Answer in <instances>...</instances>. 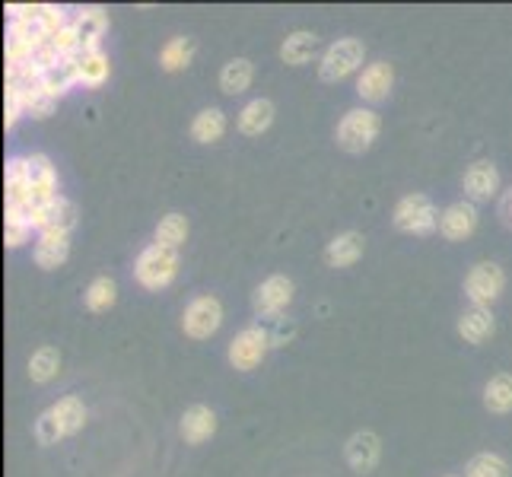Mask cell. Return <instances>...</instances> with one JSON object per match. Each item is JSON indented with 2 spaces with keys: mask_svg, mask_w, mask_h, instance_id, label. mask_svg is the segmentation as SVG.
Returning <instances> with one entry per match:
<instances>
[{
  "mask_svg": "<svg viewBox=\"0 0 512 477\" xmlns=\"http://www.w3.org/2000/svg\"><path fill=\"white\" fill-rule=\"evenodd\" d=\"M86 423V404L77 395H64L58 404H51L45 414L35 420V439L42 446H55L67 436H77Z\"/></svg>",
  "mask_w": 512,
  "mask_h": 477,
  "instance_id": "1",
  "label": "cell"
},
{
  "mask_svg": "<svg viewBox=\"0 0 512 477\" xmlns=\"http://www.w3.org/2000/svg\"><path fill=\"white\" fill-rule=\"evenodd\" d=\"M179 277V252L166 249V245L153 242L134 261V280L150 293L166 290L172 280Z\"/></svg>",
  "mask_w": 512,
  "mask_h": 477,
  "instance_id": "2",
  "label": "cell"
},
{
  "mask_svg": "<svg viewBox=\"0 0 512 477\" xmlns=\"http://www.w3.org/2000/svg\"><path fill=\"white\" fill-rule=\"evenodd\" d=\"M439 210L436 204L427 198V194H404V198L395 204L392 210V223L395 229H401V233H408V236H430L439 229Z\"/></svg>",
  "mask_w": 512,
  "mask_h": 477,
  "instance_id": "3",
  "label": "cell"
},
{
  "mask_svg": "<svg viewBox=\"0 0 512 477\" xmlns=\"http://www.w3.org/2000/svg\"><path fill=\"white\" fill-rule=\"evenodd\" d=\"M382 131V118L373 109H350L341 121L338 131H334V140L338 147L347 153H366L376 144V137Z\"/></svg>",
  "mask_w": 512,
  "mask_h": 477,
  "instance_id": "4",
  "label": "cell"
},
{
  "mask_svg": "<svg viewBox=\"0 0 512 477\" xmlns=\"http://www.w3.org/2000/svg\"><path fill=\"white\" fill-rule=\"evenodd\" d=\"M271 347H274L271 331L252 325V328H242L236 338L229 341L226 360H229V366H233V369H239V373H252L255 366L264 363V357H268Z\"/></svg>",
  "mask_w": 512,
  "mask_h": 477,
  "instance_id": "5",
  "label": "cell"
},
{
  "mask_svg": "<svg viewBox=\"0 0 512 477\" xmlns=\"http://www.w3.org/2000/svg\"><path fill=\"white\" fill-rule=\"evenodd\" d=\"M363 58H366V48H363L360 39H338L334 45H328V51L322 55L319 77L325 83H341L350 74H357Z\"/></svg>",
  "mask_w": 512,
  "mask_h": 477,
  "instance_id": "6",
  "label": "cell"
},
{
  "mask_svg": "<svg viewBox=\"0 0 512 477\" xmlns=\"http://www.w3.org/2000/svg\"><path fill=\"white\" fill-rule=\"evenodd\" d=\"M223 325V306L217 296H194L191 303L185 306V315H182V331L188 334L191 341H207L214 338Z\"/></svg>",
  "mask_w": 512,
  "mask_h": 477,
  "instance_id": "7",
  "label": "cell"
},
{
  "mask_svg": "<svg viewBox=\"0 0 512 477\" xmlns=\"http://www.w3.org/2000/svg\"><path fill=\"white\" fill-rule=\"evenodd\" d=\"M503 287H506V274L500 264H493V261H478L465 274V296L471 299V306H478V309H490L497 303Z\"/></svg>",
  "mask_w": 512,
  "mask_h": 477,
  "instance_id": "8",
  "label": "cell"
},
{
  "mask_svg": "<svg viewBox=\"0 0 512 477\" xmlns=\"http://www.w3.org/2000/svg\"><path fill=\"white\" fill-rule=\"evenodd\" d=\"M290 303H293V280L284 274H271L268 280H261V287L252 296V309L258 318L284 315Z\"/></svg>",
  "mask_w": 512,
  "mask_h": 477,
  "instance_id": "9",
  "label": "cell"
},
{
  "mask_svg": "<svg viewBox=\"0 0 512 477\" xmlns=\"http://www.w3.org/2000/svg\"><path fill=\"white\" fill-rule=\"evenodd\" d=\"M29 166V194H32V210H39L45 204H51L58 194V172L51 166V159L45 153H29L26 156Z\"/></svg>",
  "mask_w": 512,
  "mask_h": 477,
  "instance_id": "10",
  "label": "cell"
},
{
  "mask_svg": "<svg viewBox=\"0 0 512 477\" xmlns=\"http://www.w3.org/2000/svg\"><path fill=\"white\" fill-rule=\"evenodd\" d=\"M77 204L70 201V198H55L51 204L39 207V210H32V229L35 233H67L70 236V229L77 226Z\"/></svg>",
  "mask_w": 512,
  "mask_h": 477,
  "instance_id": "11",
  "label": "cell"
},
{
  "mask_svg": "<svg viewBox=\"0 0 512 477\" xmlns=\"http://www.w3.org/2000/svg\"><path fill=\"white\" fill-rule=\"evenodd\" d=\"M462 188H465V201H471V204L497 198V191H500V169L493 166L490 159H478V163H471L465 169Z\"/></svg>",
  "mask_w": 512,
  "mask_h": 477,
  "instance_id": "12",
  "label": "cell"
},
{
  "mask_svg": "<svg viewBox=\"0 0 512 477\" xmlns=\"http://www.w3.org/2000/svg\"><path fill=\"white\" fill-rule=\"evenodd\" d=\"M478 207L471 201H455L443 210V217H439V233L449 242H465L474 236V229H478Z\"/></svg>",
  "mask_w": 512,
  "mask_h": 477,
  "instance_id": "13",
  "label": "cell"
},
{
  "mask_svg": "<svg viewBox=\"0 0 512 477\" xmlns=\"http://www.w3.org/2000/svg\"><path fill=\"white\" fill-rule=\"evenodd\" d=\"M70 26H74L77 39H80V51H99L105 32H109V13L102 7H80V10H74Z\"/></svg>",
  "mask_w": 512,
  "mask_h": 477,
  "instance_id": "14",
  "label": "cell"
},
{
  "mask_svg": "<svg viewBox=\"0 0 512 477\" xmlns=\"http://www.w3.org/2000/svg\"><path fill=\"white\" fill-rule=\"evenodd\" d=\"M344 458H347V465L357 471V474H369V471H376L379 465V458H382V443H379V436L373 430H360V433H353L347 439V446H344Z\"/></svg>",
  "mask_w": 512,
  "mask_h": 477,
  "instance_id": "15",
  "label": "cell"
},
{
  "mask_svg": "<svg viewBox=\"0 0 512 477\" xmlns=\"http://www.w3.org/2000/svg\"><path fill=\"white\" fill-rule=\"evenodd\" d=\"M395 86V67L388 61H373L369 67H363V74L357 80V96L363 102H382L388 99Z\"/></svg>",
  "mask_w": 512,
  "mask_h": 477,
  "instance_id": "16",
  "label": "cell"
},
{
  "mask_svg": "<svg viewBox=\"0 0 512 477\" xmlns=\"http://www.w3.org/2000/svg\"><path fill=\"white\" fill-rule=\"evenodd\" d=\"M179 430H182V439L188 446H201L217 433V414L210 411L207 404H191V408L182 414Z\"/></svg>",
  "mask_w": 512,
  "mask_h": 477,
  "instance_id": "17",
  "label": "cell"
},
{
  "mask_svg": "<svg viewBox=\"0 0 512 477\" xmlns=\"http://www.w3.org/2000/svg\"><path fill=\"white\" fill-rule=\"evenodd\" d=\"M458 338H462L465 344H484L493 338V331H497V322H493V312L490 309H478V306H471L468 312L458 315Z\"/></svg>",
  "mask_w": 512,
  "mask_h": 477,
  "instance_id": "18",
  "label": "cell"
},
{
  "mask_svg": "<svg viewBox=\"0 0 512 477\" xmlns=\"http://www.w3.org/2000/svg\"><path fill=\"white\" fill-rule=\"evenodd\" d=\"M366 252V239L363 233H341V236H334L328 242V249H325V261H328V268H353Z\"/></svg>",
  "mask_w": 512,
  "mask_h": 477,
  "instance_id": "19",
  "label": "cell"
},
{
  "mask_svg": "<svg viewBox=\"0 0 512 477\" xmlns=\"http://www.w3.org/2000/svg\"><path fill=\"white\" fill-rule=\"evenodd\" d=\"M112 74V64L109 55L99 48V51H80L77 55V83L86 86V90H99V86L109 80Z\"/></svg>",
  "mask_w": 512,
  "mask_h": 477,
  "instance_id": "20",
  "label": "cell"
},
{
  "mask_svg": "<svg viewBox=\"0 0 512 477\" xmlns=\"http://www.w3.org/2000/svg\"><path fill=\"white\" fill-rule=\"evenodd\" d=\"M70 255V236L67 233H39L35 242V264L42 271H58Z\"/></svg>",
  "mask_w": 512,
  "mask_h": 477,
  "instance_id": "21",
  "label": "cell"
},
{
  "mask_svg": "<svg viewBox=\"0 0 512 477\" xmlns=\"http://www.w3.org/2000/svg\"><path fill=\"white\" fill-rule=\"evenodd\" d=\"M236 125L245 137H261L274 125V102L271 99H252L249 105H242Z\"/></svg>",
  "mask_w": 512,
  "mask_h": 477,
  "instance_id": "22",
  "label": "cell"
},
{
  "mask_svg": "<svg viewBox=\"0 0 512 477\" xmlns=\"http://www.w3.org/2000/svg\"><path fill=\"white\" fill-rule=\"evenodd\" d=\"M315 55H319V35L306 32V29L290 32L284 45H280V58H284V64H290V67H303Z\"/></svg>",
  "mask_w": 512,
  "mask_h": 477,
  "instance_id": "23",
  "label": "cell"
},
{
  "mask_svg": "<svg viewBox=\"0 0 512 477\" xmlns=\"http://www.w3.org/2000/svg\"><path fill=\"white\" fill-rule=\"evenodd\" d=\"M42 86L51 93V96H64L67 90H74L77 83V58H58L45 67V77H42Z\"/></svg>",
  "mask_w": 512,
  "mask_h": 477,
  "instance_id": "24",
  "label": "cell"
},
{
  "mask_svg": "<svg viewBox=\"0 0 512 477\" xmlns=\"http://www.w3.org/2000/svg\"><path fill=\"white\" fill-rule=\"evenodd\" d=\"M252 77H255V67L249 58H233L226 61L223 70H220V90L226 96H239L252 86Z\"/></svg>",
  "mask_w": 512,
  "mask_h": 477,
  "instance_id": "25",
  "label": "cell"
},
{
  "mask_svg": "<svg viewBox=\"0 0 512 477\" xmlns=\"http://www.w3.org/2000/svg\"><path fill=\"white\" fill-rule=\"evenodd\" d=\"M58 373H61V353H58V347L45 344V347H39L29 357V379L35 385H48L51 379H58Z\"/></svg>",
  "mask_w": 512,
  "mask_h": 477,
  "instance_id": "26",
  "label": "cell"
},
{
  "mask_svg": "<svg viewBox=\"0 0 512 477\" xmlns=\"http://www.w3.org/2000/svg\"><path fill=\"white\" fill-rule=\"evenodd\" d=\"M226 134V115L220 109H201L191 121V137L198 144H217Z\"/></svg>",
  "mask_w": 512,
  "mask_h": 477,
  "instance_id": "27",
  "label": "cell"
},
{
  "mask_svg": "<svg viewBox=\"0 0 512 477\" xmlns=\"http://www.w3.org/2000/svg\"><path fill=\"white\" fill-rule=\"evenodd\" d=\"M484 408L490 414H509L512 411V376L509 373L490 376V382L484 385Z\"/></svg>",
  "mask_w": 512,
  "mask_h": 477,
  "instance_id": "28",
  "label": "cell"
},
{
  "mask_svg": "<svg viewBox=\"0 0 512 477\" xmlns=\"http://www.w3.org/2000/svg\"><path fill=\"white\" fill-rule=\"evenodd\" d=\"M194 58V39H188V35H175V39H169L160 51V64L163 70H169V74H179V70H185Z\"/></svg>",
  "mask_w": 512,
  "mask_h": 477,
  "instance_id": "29",
  "label": "cell"
},
{
  "mask_svg": "<svg viewBox=\"0 0 512 477\" xmlns=\"http://www.w3.org/2000/svg\"><path fill=\"white\" fill-rule=\"evenodd\" d=\"M115 299H118V284L112 277H105V274L96 277L83 293V303L90 312H109L115 306Z\"/></svg>",
  "mask_w": 512,
  "mask_h": 477,
  "instance_id": "30",
  "label": "cell"
},
{
  "mask_svg": "<svg viewBox=\"0 0 512 477\" xmlns=\"http://www.w3.org/2000/svg\"><path fill=\"white\" fill-rule=\"evenodd\" d=\"M156 242L160 245H166V249H175L179 252V245H185V239H188V217L185 214H166L160 223H156Z\"/></svg>",
  "mask_w": 512,
  "mask_h": 477,
  "instance_id": "31",
  "label": "cell"
},
{
  "mask_svg": "<svg viewBox=\"0 0 512 477\" xmlns=\"http://www.w3.org/2000/svg\"><path fill=\"white\" fill-rule=\"evenodd\" d=\"M465 477H509V465L497 452H481L465 465Z\"/></svg>",
  "mask_w": 512,
  "mask_h": 477,
  "instance_id": "32",
  "label": "cell"
},
{
  "mask_svg": "<svg viewBox=\"0 0 512 477\" xmlns=\"http://www.w3.org/2000/svg\"><path fill=\"white\" fill-rule=\"evenodd\" d=\"M32 223L23 217V214H16V210H7V217H4V242H7V249H23V245L32 239Z\"/></svg>",
  "mask_w": 512,
  "mask_h": 477,
  "instance_id": "33",
  "label": "cell"
},
{
  "mask_svg": "<svg viewBox=\"0 0 512 477\" xmlns=\"http://www.w3.org/2000/svg\"><path fill=\"white\" fill-rule=\"evenodd\" d=\"M23 102H26V115L29 118H48V115H55V109H58V96H51L45 86L26 93Z\"/></svg>",
  "mask_w": 512,
  "mask_h": 477,
  "instance_id": "34",
  "label": "cell"
},
{
  "mask_svg": "<svg viewBox=\"0 0 512 477\" xmlns=\"http://www.w3.org/2000/svg\"><path fill=\"white\" fill-rule=\"evenodd\" d=\"M26 115V102H23V93L16 90V86L7 83V93H4V128H16V121Z\"/></svg>",
  "mask_w": 512,
  "mask_h": 477,
  "instance_id": "35",
  "label": "cell"
},
{
  "mask_svg": "<svg viewBox=\"0 0 512 477\" xmlns=\"http://www.w3.org/2000/svg\"><path fill=\"white\" fill-rule=\"evenodd\" d=\"M500 217H503V223L512 229V188L500 198Z\"/></svg>",
  "mask_w": 512,
  "mask_h": 477,
  "instance_id": "36",
  "label": "cell"
},
{
  "mask_svg": "<svg viewBox=\"0 0 512 477\" xmlns=\"http://www.w3.org/2000/svg\"><path fill=\"white\" fill-rule=\"evenodd\" d=\"M446 477H458V474H446Z\"/></svg>",
  "mask_w": 512,
  "mask_h": 477,
  "instance_id": "37",
  "label": "cell"
}]
</instances>
